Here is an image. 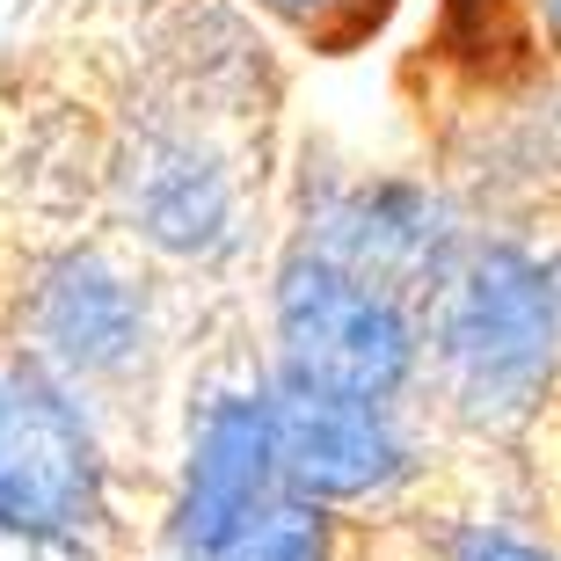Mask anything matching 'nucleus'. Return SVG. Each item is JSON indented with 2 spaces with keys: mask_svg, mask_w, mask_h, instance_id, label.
I'll use <instances>...</instances> for the list:
<instances>
[{
  "mask_svg": "<svg viewBox=\"0 0 561 561\" xmlns=\"http://www.w3.org/2000/svg\"><path fill=\"white\" fill-rule=\"evenodd\" d=\"M561 351V291L518 249H481L445 299V373L467 416L511 423L554 379Z\"/></svg>",
  "mask_w": 561,
  "mask_h": 561,
  "instance_id": "obj_1",
  "label": "nucleus"
},
{
  "mask_svg": "<svg viewBox=\"0 0 561 561\" xmlns=\"http://www.w3.org/2000/svg\"><path fill=\"white\" fill-rule=\"evenodd\" d=\"M277 335H285V379L329 387V394L387 401L416 365V329L394 291L335 271L329 255L299 249L277 277Z\"/></svg>",
  "mask_w": 561,
  "mask_h": 561,
  "instance_id": "obj_2",
  "label": "nucleus"
},
{
  "mask_svg": "<svg viewBox=\"0 0 561 561\" xmlns=\"http://www.w3.org/2000/svg\"><path fill=\"white\" fill-rule=\"evenodd\" d=\"M95 511H103V459L73 394L44 365L8 357L0 365V525L37 540H73L95 525Z\"/></svg>",
  "mask_w": 561,
  "mask_h": 561,
  "instance_id": "obj_3",
  "label": "nucleus"
},
{
  "mask_svg": "<svg viewBox=\"0 0 561 561\" xmlns=\"http://www.w3.org/2000/svg\"><path fill=\"white\" fill-rule=\"evenodd\" d=\"M271 445H277V474L291 481L299 503H343V496H373L401 474V431L387 416V401H357L329 394L307 379H285L271 401Z\"/></svg>",
  "mask_w": 561,
  "mask_h": 561,
  "instance_id": "obj_4",
  "label": "nucleus"
},
{
  "mask_svg": "<svg viewBox=\"0 0 561 561\" xmlns=\"http://www.w3.org/2000/svg\"><path fill=\"white\" fill-rule=\"evenodd\" d=\"M277 481V445H271V401L233 394L219 401L197 437H190V474H183V503H175V540L183 554H219L227 533L241 518H255L271 503Z\"/></svg>",
  "mask_w": 561,
  "mask_h": 561,
  "instance_id": "obj_5",
  "label": "nucleus"
},
{
  "mask_svg": "<svg viewBox=\"0 0 561 561\" xmlns=\"http://www.w3.org/2000/svg\"><path fill=\"white\" fill-rule=\"evenodd\" d=\"M307 249L329 255L335 271L394 291L401 277H431L445 263V211L409 183H373V190H351L343 205L321 211Z\"/></svg>",
  "mask_w": 561,
  "mask_h": 561,
  "instance_id": "obj_6",
  "label": "nucleus"
},
{
  "mask_svg": "<svg viewBox=\"0 0 561 561\" xmlns=\"http://www.w3.org/2000/svg\"><path fill=\"white\" fill-rule=\"evenodd\" d=\"M37 335L44 351L73 373H117L139 357L146 307L125 271H110L103 255H66L37 291Z\"/></svg>",
  "mask_w": 561,
  "mask_h": 561,
  "instance_id": "obj_7",
  "label": "nucleus"
},
{
  "mask_svg": "<svg viewBox=\"0 0 561 561\" xmlns=\"http://www.w3.org/2000/svg\"><path fill=\"white\" fill-rule=\"evenodd\" d=\"M125 205L146 241L175 255L219 249L227 241V175L183 139H146L125 168Z\"/></svg>",
  "mask_w": 561,
  "mask_h": 561,
  "instance_id": "obj_8",
  "label": "nucleus"
},
{
  "mask_svg": "<svg viewBox=\"0 0 561 561\" xmlns=\"http://www.w3.org/2000/svg\"><path fill=\"white\" fill-rule=\"evenodd\" d=\"M211 561H321V518L307 503H263L255 518L233 525Z\"/></svg>",
  "mask_w": 561,
  "mask_h": 561,
  "instance_id": "obj_9",
  "label": "nucleus"
},
{
  "mask_svg": "<svg viewBox=\"0 0 561 561\" xmlns=\"http://www.w3.org/2000/svg\"><path fill=\"white\" fill-rule=\"evenodd\" d=\"M453 561H547L540 547H525V540H511V533H459L453 540Z\"/></svg>",
  "mask_w": 561,
  "mask_h": 561,
  "instance_id": "obj_10",
  "label": "nucleus"
},
{
  "mask_svg": "<svg viewBox=\"0 0 561 561\" xmlns=\"http://www.w3.org/2000/svg\"><path fill=\"white\" fill-rule=\"evenodd\" d=\"M0 561H88L73 540H37V533H8L0 525Z\"/></svg>",
  "mask_w": 561,
  "mask_h": 561,
  "instance_id": "obj_11",
  "label": "nucleus"
},
{
  "mask_svg": "<svg viewBox=\"0 0 561 561\" xmlns=\"http://www.w3.org/2000/svg\"><path fill=\"white\" fill-rule=\"evenodd\" d=\"M277 15H291V22H321V15H335V8H351V0H271Z\"/></svg>",
  "mask_w": 561,
  "mask_h": 561,
  "instance_id": "obj_12",
  "label": "nucleus"
},
{
  "mask_svg": "<svg viewBox=\"0 0 561 561\" xmlns=\"http://www.w3.org/2000/svg\"><path fill=\"white\" fill-rule=\"evenodd\" d=\"M547 15H554V22H561V0H547Z\"/></svg>",
  "mask_w": 561,
  "mask_h": 561,
  "instance_id": "obj_13",
  "label": "nucleus"
}]
</instances>
